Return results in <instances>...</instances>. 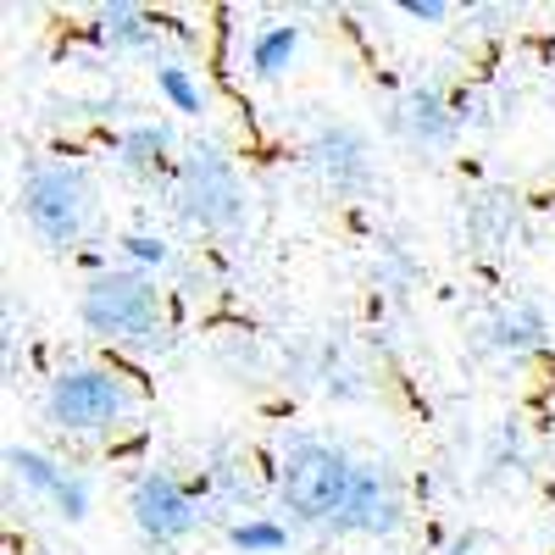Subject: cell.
Here are the masks:
<instances>
[{
	"instance_id": "11",
	"label": "cell",
	"mask_w": 555,
	"mask_h": 555,
	"mask_svg": "<svg viewBox=\"0 0 555 555\" xmlns=\"http://www.w3.org/2000/svg\"><path fill=\"white\" fill-rule=\"evenodd\" d=\"M117 162L133 172V178H162L167 162H172V128L167 122H139L122 133L117 145Z\"/></svg>"
},
{
	"instance_id": "5",
	"label": "cell",
	"mask_w": 555,
	"mask_h": 555,
	"mask_svg": "<svg viewBox=\"0 0 555 555\" xmlns=\"http://www.w3.org/2000/svg\"><path fill=\"white\" fill-rule=\"evenodd\" d=\"M133 395L117 373L106 366H73V373H56L51 389H44V423L56 434H112L128 416Z\"/></svg>"
},
{
	"instance_id": "19",
	"label": "cell",
	"mask_w": 555,
	"mask_h": 555,
	"mask_svg": "<svg viewBox=\"0 0 555 555\" xmlns=\"http://www.w3.org/2000/svg\"><path fill=\"white\" fill-rule=\"evenodd\" d=\"M400 12H405V17H416V23H439V17H450L444 0H400Z\"/></svg>"
},
{
	"instance_id": "8",
	"label": "cell",
	"mask_w": 555,
	"mask_h": 555,
	"mask_svg": "<svg viewBox=\"0 0 555 555\" xmlns=\"http://www.w3.org/2000/svg\"><path fill=\"white\" fill-rule=\"evenodd\" d=\"M400 522H405V500L395 489V473L389 467H356L350 505H345V517L334 528L361 533V539H389V533H400Z\"/></svg>"
},
{
	"instance_id": "6",
	"label": "cell",
	"mask_w": 555,
	"mask_h": 555,
	"mask_svg": "<svg viewBox=\"0 0 555 555\" xmlns=\"http://www.w3.org/2000/svg\"><path fill=\"white\" fill-rule=\"evenodd\" d=\"M128 517H133V528L145 533L151 544H183L195 528H201V505H195V494L183 489L172 473H145L133 489H128Z\"/></svg>"
},
{
	"instance_id": "13",
	"label": "cell",
	"mask_w": 555,
	"mask_h": 555,
	"mask_svg": "<svg viewBox=\"0 0 555 555\" xmlns=\"http://www.w3.org/2000/svg\"><path fill=\"white\" fill-rule=\"evenodd\" d=\"M7 467H12V478H23V489L39 494V500H56V489L67 483L62 461H51L44 450H28V444H12V450H7Z\"/></svg>"
},
{
	"instance_id": "3",
	"label": "cell",
	"mask_w": 555,
	"mask_h": 555,
	"mask_svg": "<svg viewBox=\"0 0 555 555\" xmlns=\"http://www.w3.org/2000/svg\"><path fill=\"white\" fill-rule=\"evenodd\" d=\"M17 201H23V217L28 228L44 240V245H78V234L89 228V211H95V183L78 162H39L23 172L17 183Z\"/></svg>"
},
{
	"instance_id": "10",
	"label": "cell",
	"mask_w": 555,
	"mask_h": 555,
	"mask_svg": "<svg viewBox=\"0 0 555 555\" xmlns=\"http://www.w3.org/2000/svg\"><path fill=\"white\" fill-rule=\"evenodd\" d=\"M483 345L512 356V361H528L550 345V317L533 306V300H517V306H500L489 322H483Z\"/></svg>"
},
{
	"instance_id": "18",
	"label": "cell",
	"mask_w": 555,
	"mask_h": 555,
	"mask_svg": "<svg viewBox=\"0 0 555 555\" xmlns=\"http://www.w3.org/2000/svg\"><path fill=\"white\" fill-rule=\"evenodd\" d=\"M122 250H128V261H139V267H167V261H172V250H167L162 234H122Z\"/></svg>"
},
{
	"instance_id": "14",
	"label": "cell",
	"mask_w": 555,
	"mask_h": 555,
	"mask_svg": "<svg viewBox=\"0 0 555 555\" xmlns=\"http://www.w3.org/2000/svg\"><path fill=\"white\" fill-rule=\"evenodd\" d=\"M95 34H101V44H112V51H145L151 44V17L139 7H101Z\"/></svg>"
},
{
	"instance_id": "9",
	"label": "cell",
	"mask_w": 555,
	"mask_h": 555,
	"mask_svg": "<svg viewBox=\"0 0 555 555\" xmlns=\"http://www.w3.org/2000/svg\"><path fill=\"white\" fill-rule=\"evenodd\" d=\"M455 128H461V117L450 112L439 83H411L405 95H400V106H395V133L405 139L411 151H423V156L450 151L455 145Z\"/></svg>"
},
{
	"instance_id": "12",
	"label": "cell",
	"mask_w": 555,
	"mask_h": 555,
	"mask_svg": "<svg viewBox=\"0 0 555 555\" xmlns=\"http://www.w3.org/2000/svg\"><path fill=\"white\" fill-rule=\"evenodd\" d=\"M295 51H300V23H272L250 39V73L261 83H278L295 67Z\"/></svg>"
},
{
	"instance_id": "4",
	"label": "cell",
	"mask_w": 555,
	"mask_h": 555,
	"mask_svg": "<svg viewBox=\"0 0 555 555\" xmlns=\"http://www.w3.org/2000/svg\"><path fill=\"white\" fill-rule=\"evenodd\" d=\"M250 211L245 178L217 145H190L178 156V217L206 234H234Z\"/></svg>"
},
{
	"instance_id": "15",
	"label": "cell",
	"mask_w": 555,
	"mask_h": 555,
	"mask_svg": "<svg viewBox=\"0 0 555 555\" xmlns=\"http://www.w3.org/2000/svg\"><path fill=\"white\" fill-rule=\"evenodd\" d=\"M156 89L172 101V112H183V117H201V112H206V89L183 73L178 62H162V67H156Z\"/></svg>"
},
{
	"instance_id": "16",
	"label": "cell",
	"mask_w": 555,
	"mask_h": 555,
	"mask_svg": "<svg viewBox=\"0 0 555 555\" xmlns=\"http://www.w3.org/2000/svg\"><path fill=\"white\" fill-rule=\"evenodd\" d=\"M228 544L245 550V555H278V550L289 544V528H278V522H267V517H245V522L228 528Z\"/></svg>"
},
{
	"instance_id": "2",
	"label": "cell",
	"mask_w": 555,
	"mask_h": 555,
	"mask_svg": "<svg viewBox=\"0 0 555 555\" xmlns=\"http://www.w3.org/2000/svg\"><path fill=\"white\" fill-rule=\"evenodd\" d=\"M78 317H83L89 334H101L112 345H133V350H156L162 334H167L162 328V289L133 267L89 278V289L78 300Z\"/></svg>"
},
{
	"instance_id": "17",
	"label": "cell",
	"mask_w": 555,
	"mask_h": 555,
	"mask_svg": "<svg viewBox=\"0 0 555 555\" xmlns=\"http://www.w3.org/2000/svg\"><path fill=\"white\" fill-rule=\"evenodd\" d=\"M51 505H56V517H62V522H83V517H89V478L67 467V483L56 489Z\"/></svg>"
},
{
	"instance_id": "7",
	"label": "cell",
	"mask_w": 555,
	"mask_h": 555,
	"mask_svg": "<svg viewBox=\"0 0 555 555\" xmlns=\"http://www.w3.org/2000/svg\"><path fill=\"white\" fill-rule=\"evenodd\" d=\"M306 162L311 172L328 183L334 195L356 201L373 190V145H366V133L350 128V122H322L311 139H306Z\"/></svg>"
},
{
	"instance_id": "1",
	"label": "cell",
	"mask_w": 555,
	"mask_h": 555,
	"mask_svg": "<svg viewBox=\"0 0 555 555\" xmlns=\"http://www.w3.org/2000/svg\"><path fill=\"white\" fill-rule=\"evenodd\" d=\"M356 489V461L328 439H295L278 461V500L295 522L334 528Z\"/></svg>"
}]
</instances>
